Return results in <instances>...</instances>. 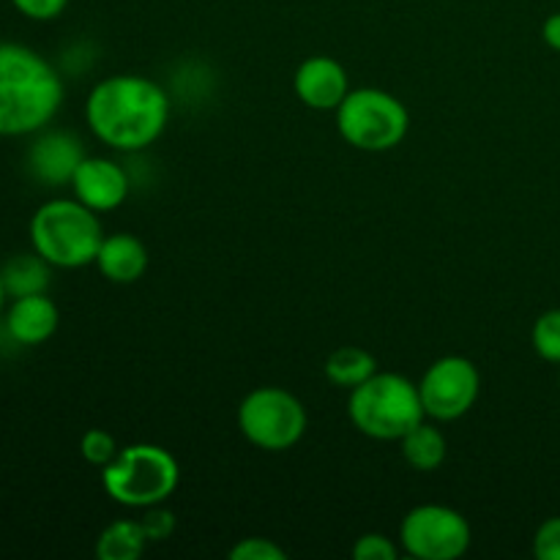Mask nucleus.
Here are the masks:
<instances>
[{
  "label": "nucleus",
  "instance_id": "f257e3e1",
  "mask_svg": "<svg viewBox=\"0 0 560 560\" xmlns=\"http://www.w3.org/2000/svg\"><path fill=\"white\" fill-rule=\"evenodd\" d=\"M173 113L167 91L142 74H113L88 93L85 120L113 151L140 153L164 135Z\"/></svg>",
  "mask_w": 560,
  "mask_h": 560
},
{
  "label": "nucleus",
  "instance_id": "f03ea898",
  "mask_svg": "<svg viewBox=\"0 0 560 560\" xmlns=\"http://www.w3.org/2000/svg\"><path fill=\"white\" fill-rule=\"evenodd\" d=\"M63 96V80L44 55L25 44H0V137L42 131Z\"/></svg>",
  "mask_w": 560,
  "mask_h": 560
},
{
  "label": "nucleus",
  "instance_id": "7ed1b4c3",
  "mask_svg": "<svg viewBox=\"0 0 560 560\" xmlns=\"http://www.w3.org/2000/svg\"><path fill=\"white\" fill-rule=\"evenodd\" d=\"M104 228L98 213L77 197H55L31 217V246L52 268H85L96 262Z\"/></svg>",
  "mask_w": 560,
  "mask_h": 560
},
{
  "label": "nucleus",
  "instance_id": "20e7f679",
  "mask_svg": "<svg viewBox=\"0 0 560 560\" xmlns=\"http://www.w3.org/2000/svg\"><path fill=\"white\" fill-rule=\"evenodd\" d=\"M348 416L361 435L383 443H399L427 419L419 383L399 372H375L370 381L355 386L350 392Z\"/></svg>",
  "mask_w": 560,
  "mask_h": 560
},
{
  "label": "nucleus",
  "instance_id": "39448f33",
  "mask_svg": "<svg viewBox=\"0 0 560 560\" xmlns=\"http://www.w3.org/2000/svg\"><path fill=\"white\" fill-rule=\"evenodd\" d=\"M178 485V459L156 443H131L102 468V487L109 501L137 512L167 503Z\"/></svg>",
  "mask_w": 560,
  "mask_h": 560
},
{
  "label": "nucleus",
  "instance_id": "423d86ee",
  "mask_svg": "<svg viewBox=\"0 0 560 560\" xmlns=\"http://www.w3.org/2000/svg\"><path fill=\"white\" fill-rule=\"evenodd\" d=\"M337 129L348 145L366 153H386L408 137L410 113L394 93L355 88L337 107Z\"/></svg>",
  "mask_w": 560,
  "mask_h": 560
},
{
  "label": "nucleus",
  "instance_id": "0eeeda50",
  "mask_svg": "<svg viewBox=\"0 0 560 560\" xmlns=\"http://www.w3.org/2000/svg\"><path fill=\"white\" fill-rule=\"evenodd\" d=\"M310 416L293 392L279 386L252 388L238 405V430L260 452H288L306 435Z\"/></svg>",
  "mask_w": 560,
  "mask_h": 560
},
{
  "label": "nucleus",
  "instance_id": "6e6552de",
  "mask_svg": "<svg viewBox=\"0 0 560 560\" xmlns=\"http://www.w3.org/2000/svg\"><path fill=\"white\" fill-rule=\"evenodd\" d=\"M474 530L463 512L443 503L413 506L399 523V547L416 560H457L470 550Z\"/></svg>",
  "mask_w": 560,
  "mask_h": 560
},
{
  "label": "nucleus",
  "instance_id": "1a4fd4ad",
  "mask_svg": "<svg viewBox=\"0 0 560 560\" xmlns=\"http://www.w3.org/2000/svg\"><path fill=\"white\" fill-rule=\"evenodd\" d=\"M481 394L479 366L465 355H443L432 361L419 381V397L427 419L448 424L474 410Z\"/></svg>",
  "mask_w": 560,
  "mask_h": 560
},
{
  "label": "nucleus",
  "instance_id": "9d476101",
  "mask_svg": "<svg viewBox=\"0 0 560 560\" xmlns=\"http://www.w3.org/2000/svg\"><path fill=\"white\" fill-rule=\"evenodd\" d=\"M71 191L82 206L96 213H109L129 200V175L118 162L104 156H85L71 178Z\"/></svg>",
  "mask_w": 560,
  "mask_h": 560
},
{
  "label": "nucleus",
  "instance_id": "9b49d317",
  "mask_svg": "<svg viewBox=\"0 0 560 560\" xmlns=\"http://www.w3.org/2000/svg\"><path fill=\"white\" fill-rule=\"evenodd\" d=\"M293 91L304 107L320 109V113H331V109L337 113V107L353 88H350L348 69L337 58L312 55L295 69Z\"/></svg>",
  "mask_w": 560,
  "mask_h": 560
},
{
  "label": "nucleus",
  "instance_id": "f8f14e48",
  "mask_svg": "<svg viewBox=\"0 0 560 560\" xmlns=\"http://www.w3.org/2000/svg\"><path fill=\"white\" fill-rule=\"evenodd\" d=\"M85 159L80 137L71 131H47L27 151V167L42 184H71L77 167Z\"/></svg>",
  "mask_w": 560,
  "mask_h": 560
},
{
  "label": "nucleus",
  "instance_id": "ddd939ff",
  "mask_svg": "<svg viewBox=\"0 0 560 560\" xmlns=\"http://www.w3.org/2000/svg\"><path fill=\"white\" fill-rule=\"evenodd\" d=\"M58 326L60 310L47 293L11 299L9 312H5V331L16 345H25V348L44 345L55 337Z\"/></svg>",
  "mask_w": 560,
  "mask_h": 560
},
{
  "label": "nucleus",
  "instance_id": "4468645a",
  "mask_svg": "<svg viewBox=\"0 0 560 560\" xmlns=\"http://www.w3.org/2000/svg\"><path fill=\"white\" fill-rule=\"evenodd\" d=\"M93 266L98 268L107 282L115 284H135L145 277L148 266H151V255H148L145 244L131 233H113L104 235L102 246Z\"/></svg>",
  "mask_w": 560,
  "mask_h": 560
},
{
  "label": "nucleus",
  "instance_id": "2eb2a0df",
  "mask_svg": "<svg viewBox=\"0 0 560 560\" xmlns=\"http://www.w3.org/2000/svg\"><path fill=\"white\" fill-rule=\"evenodd\" d=\"M0 279L9 299H22V295L47 293L49 279H52V266L38 255L36 249L25 255H14L0 268Z\"/></svg>",
  "mask_w": 560,
  "mask_h": 560
},
{
  "label": "nucleus",
  "instance_id": "dca6fc26",
  "mask_svg": "<svg viewBox=\"0 0 560 560\" xmlns=\"http://www.w3.org/2000/svg\"><path fill=\"white\" fill-rule=\"evenodd\" d=\"M402 446V457L410 468L421 470V474H432V470L441 468L446 463L448 443L443 438V432L438 430V421L424 419L421 424H416L408 435L399 441Z\"/></svg>",
  "mask_w": 560,
  "mask_h": 560
},
{
  "label": "nucleus",
  "instance_id": "f3484780",
  "mask_svg": "<svg viewBox=\"0 0 560 560\" xmlns=\"http://www.w3.org/2000/svg\"><path fill=\"white\" fill-rule=\"evenodd\" d=\"M151 545L142 530L140 520H115L98 534L96 558L98 560H140L145 547Z\"/></svg>",
  "mask_w": 560,
  "mask_h": 560
},
{
  "label": "nucleus",
  "instance_id": "a211bd4d",
  "mask_svg": "<svg viewBox=\"0 0 560 560\" xmlns=\"http://www.w3.org/2000/svg\"><path fill=\"white\" fill-rule=\"evenodd\" d=\"M323 370H326V377L334 386L353 392L355 386H361V383L375 375L377 361L370 350L359 348V345H342V348L328 355Z\"/></svg>",
  "mask_w": 560,
  "mask_h": 560
},
{
  "label": "nucleus",
  "instance_id": "6ab92c4d",
  "mask_svg": "<svg viewBox=\"0 0 560 560\" xmlns=\"http://www.w3.org/2000/svg\"><path fill=\"white\" fill-rule=\"evenodd\" d=\"M530 345L539 359L560 364V310H547L545 315L536 317L530 328Z\"/></svg>",
  "mask_w": 560,
  "mask_h": 560
},
{
  "label": "nucleus",
  "instance_id": "aec40b11",
  "mask_svg": "<svg viewBox=\"0 0 560 560\" xmlns=\"http://www.w3.org/2000/svg\"><path fill=\"white\" fill-rule=\"evenodd\" d=\"M118 443H115V438L109 435L107 430H88L85 435H82L80 441V454L82 459H85L88 465H93V468L102 470L104 465H109L115 459V454H118Z\"/></svg>",
  "mask_w": 560,
  "mask_h": 560
},
{
  "label": "nucleus",
  "instance_id": "412c9836",
  "mask_svg": "<svg viewBox=\"0 0 560 560\" xmlns=\"http://www.w3.org/2000/svg\"><path fill=\"white\" fill-rule=\"evenodd\" d=\"M399 556H402V547L386 534H364L353 545L355 560H399Z\"/></svg>",
  "mask_w": 560,
  "mask_h": 560
},
{
  "label": "nucleus",
  "instance_id": "4be33fe9",
  "mask_svg": "<svg viewBox=\"0 0 560 560\" xmlns=\"http://www.w3.org/2000/svg\"><path fill=\"white\" fill-rule=\"evenodd\" d=\"M230 558L233 560H284L288 558V552H284L273 539H266V536H246V539H241L238 545H233Z\"/></svg>",
  "mask_w": 560,
  "mask_h": 560
},
{
  "label": "nucleus",
  "instance_id": "5701e85b",
  "mask_svg": "<svg viewBox=\"0 0 560 560\" xmlns=\"http://www.w3.org/2000/svg\"><path fill=\"white\" fill-rule=\"evenodd\" d=\"M142 530H145L148 541H164L173 536L175 530V514L167 512L164 509V503H159V506H151V509H142Z\"/></svg>",
  "mask_w": 560,
  "mask_h": 560
},
{
  "label": "nucleus",
  "instance_id": "b1692460",
  "mask_svg": "<svg viewBox=\"0 0 560 560\" xmlns=\"http://www.w3.org/2000/svg\"><path fill=\"white\" fill-rule=\"evenodd\" d=\"M534 556L539 560H560V517H550L536 528Z\"/></svg>",
  "mask_w": 560,
  "mask_h": 560
},
{
  "label": "nucleus",
  "instance_id": "393cba45",
  "mask_svg": "<svg viewBox=\"0 0 560 560\" xmlns=\"http://www.w3.org/2000/svg\"><path fill=\"white\" fill-rule=\"evenodd\" d=\"M16 11L27 20H36V22H49V20H58L60 14L66 11L69 0H11Z\"/></svg>",
  "mask_w": 560,
  "mask_h": 560
},
{
  "label": "nucleus",
  "instance_id": "a878e982",
  "mask_svg": "<svg viewBox=\"0 0 560 560\" xmlns=\"http://www.w3.org/2000/svg\"><path fill=\"white\" fill-rule=\"evenodd\" d=\"M541 38H545L547 47L560 52V11L547 16L545 25H541Z\"/></svg>",
  "mask_w": 560,
  "mask_h": 560
},
{
  "label": "nucleus",
  "instance_id": "bb28decb",
  "mask_svg": "<svg viewBox=\"0 0 560 560\" xmlns=\"http://www.w3.org/2000/svg\"><path fill=\"white\" fill-rule=\"evenodd\" d=\"M5 299H9V295H5V288H3V279H0V312H3V304H5Z\"/></svg>",
  "mask_w": 560,
  "mask_h": 560
}]
</instances>
